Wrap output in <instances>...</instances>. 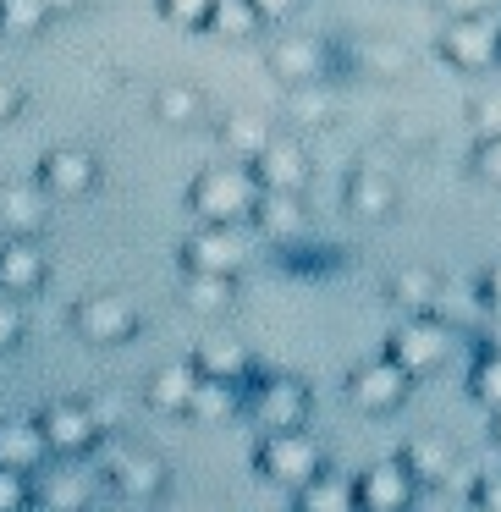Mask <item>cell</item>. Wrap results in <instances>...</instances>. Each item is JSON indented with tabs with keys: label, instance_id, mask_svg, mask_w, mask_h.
<instances>
[{
	"label": "cell",
	"instance_id": "6da1fadb",
	"mask_svg": "<svg viewBox=\"0 0 501 512\" xmlns=\"http://www.w3.org/2000/svg\"><path fill=\"white\" fill-rule=\"evenodd\" d=\"M259 177H254V166H210V171H199L193 177V188H188V210L199 215L204 226H243V221H254V204H259Z\"/></svg>",
	"mask_w": 501,
	"mask_h": 512
},
{
	"label": "cell",
	"instance_id": "7a4b0ae2",
	"mask_svg": "<svg viewBox=\"0 0 501 512\" xmlns=\"http://www.w3.org/2000/svg\"><path fill=\"white\" fill-rule=\"evenodd\" d=\"M441 61L457 72H468V78L501 72V23H490V17H446Z\"/></svg>",
	"mask_w": 501,
	"mask_h": 512
},
{
	"label": "cell",
	"instance_id": "3957f363",
	"mask_svg": "<svg viewBox=\"0 0 501 512\" xmlns=\"http://www.w3.org/2000/svg\"><path fill=\"white\" fill-rule=\"evenodd\" d=\"M259 474L298 490L314 474H325V446L309 430H265V441H259Z\"/></svg>",
	"mask_w": 501,
	"mask_h": 512
},
{
	"label": "cell",
	"instance_id": "277c9868",
	"mask_svg": "<svg viewBox=\"0 0 501 512\" xmlns=\"http://www.w3.org/2000/svg\"><path fill=\"white\" fill-rule=\"evenodd\" d=\"M386 353L397 358L413 380H424V375H435V369L452 358V325L435 320V314H408V320L391 331Z\"/></svg>",
	"mask_w": 501,
	"mask_h": 512
},
{
	"label": "cell",
	"instance_id": "5b68a950",
	"mask_svg": "<svg viewBox=\"0 0 501 512\" xmlns=\"http://www.w3.org/2000/svg\"><path fill=\"white\" fill-rule=\"evenodd\" d=\"M408 391H413V375L391 353L369 358V364H358L353 375H347V402L364 408V413H397L402 402H408Z\"/></svg>",
	"mask_w": 501,
	"mask_h": 512
},
{
	"label": "cell",
	"instance_id": "8992f818",
	"mask_svg": "<svg viewBox=\"0 0 501 512\" xmlns=\"http://www.w3.org/2000/svg\"><path fill=\"white\" fill-rule=\"evenodd\" d=\"M248 413L259 430H303L309 424V386L298 375H265L248 391Z\"/></svg>",
	"mask_w": 501,
	"mask_h": 512
},
{
	"label": "cell",
	"instance_id": "52a82bcc",
	"mask_svg": "<svg viewBox=\"0 0 501 512\" xmlns=\"http://www.w3.org/2000/svg\"><path fill=\"white\" fill-rule=\"evenodd\" d=\"M331 61H336V50L325 45V39H314V34H281L276 45H270L265 67H270V78H281L287 89H298V83L331 78Z\"/></svg>",
	"mask_w": 501,
	"mask_h": 512
},
{
	"label": "cell",
	"instance_id": "ba28073f",
	"mask_svg": "<svg viewBox=\"0 0 501 512\" xmlns=\"http://www.w3.org/2000/svg\"><path fill=\"white\" fill-rule=\"evenodd\" d=\"M72 331H78L83 342H94V347L133 342V336H138V309L127 298L100 292V298H83L78 309H72Z\"/></svg>",
	"mask_w": 501,
	"mask_h": 512
},
{
	"label": "cell",
	"instance_id": "9c48e42d",
	"mask_svg": "<svg viewBox=\"0 0 501 512\" xmlns=\"http://www.w3.org/2000/svg\"><path fill=\"white\" fill-rule=\"evenodd\" d=\"M39 430H45V441L56 457H83V452H94L100 435H105L89 402H50V408L39 413Z\"/></svg>",
	"mask_w": 501,
	"mask_h": 512
},
{
	"label": "cell",
	"instance_id": "30bf717a",
	"mask_svg": "<svg viewBox=\"0 0 501 512\" xmlns=\"http://www.w3.org/2000/svg\"><path fill=\"white\" fill-rule=\"evenodd\" d=\"M353 496H358V512H408L419 501V479L402 468V457H386V463L358 474Z\"/></svg>",
	"mask_w": 501,
	"mask_h": 512
},
{
	"label": "cell",
	"instance_id": "8fae6325",
	"mask_svg": "<svg viewBox=\"0 0 501 512\" xmlns=\"http://www.w3.org/2000/svg\"><path fill=\"white\" fill-rule=\"evenodd\" d=\"M248 237L237 226H204L182 243V270H215V276H237L248 265Z\"/></svg>",
	"mask_w": 501,
	"mask_h": 512
},
{
	"label": "cell",
	"instance_id": "7c38bea8",
	"mask_svg": "<svg viewBox=\"0 0 501 512\" xmlns=\"http://www.w3.org/2000/svg\"><path fill=\"white\" fill-rule=\"evenodd\" d=\"M248 166H254V177H259V188H265V193H303V188H309V177H314L309 149H303L298 138H270Z\"/></svg>",
	"mask_w": 501,
	"mask_h": 512
},
{
	"label": "cell",
	"instance_id": "4fadbf2b",
	"mask_svg": "<svg viewBox=\"0 0 501 512\" xmlns=\"http://www.w3.org/2000/svg\"><path fill=\"white\" fill-rule=\"evenodd\" d=\"M50 221L45 182H0V237H39Z\"/></svg>",
	"mask_w": 501,
	"mask_h": 512
},
{
	"label": "cell",
	"instance_id": "5bb4252c",
	"mask_svg": "<svg viewBox=\"0 0 501 512\" xmlns=\"http://www.w3.org/2000/svg\"><path fill=\"white\" fill-rule=\"evenodd\" d=\"M39 182H45V193H56V199H83V193L100 182V160L89 155V149H50L45 160H39Z\"/></svg>",
	"mask_w": 501,
	"mask_h": 512
},
{
	"label": "cell",
	"instance_id": "9a60e30c",
	"mask_svg": "<svg viewBox=\"0 0 501 512\" xmlns=\"http://www.w3.org/2000/svg\"><path fill=\"white\" fill-rule=\"evenodd\" d=\"M347 67H353L358 78L397 83V78H408V72H413V50L402 45V39L369 34V39H353V45H347Z\"/></svg>",
	"mask_w": 501,
	"mask_h": 512
},
{
	"label": "cell",
	"instance_id": "2e32d148",
	"mask_svg": "<svg viewBox=\"0 0 501 512\" xmlns=\"http://www.w3.org/2000/svg\"><path fill=\"white\" fill-rule=\"evenodd\" d=\"M45 254H39L34 237H6L0 243V292H12V298H34L45 287Z\"/></svg>",
	"mask_w": 501,
	"mask_h": 512
},
{
	"label": "cell",
	"instance_id": "e0dca14e",
	"mask_svg": "<svg viewBox=\"0 0 501 512\" xmlns=\"http://www.w3.org/2000/svg\"><path fill=\"white\" fill-rule=\"evenodd\" d=\"M105 474H111V485L122 490L127 501H155L160 490H166V463H160L155 452H116L111 463H105Z\"/></svg>",
	"mask_w": 501,
	"mask_h": 512
},
{
	"label": "cell",
	"instance_id": "ac0fdd59",
	"mask_svg": "<svg viewBox=\"0 0 501 512\" xmlns=\"http://www.w3.org/2000/svg\"><path fill=\"white\" fill-rule=\"evenodd\" d=\"M45 457H50V441L39 430V419H0V468L39 474Z\"/></svg>",
	"mask_w": 501,
	"mask_h": 512
},
{
	"label": "cell",
	"instance_id": "d6986e66",
	"mask_svg": "<svg viewBox=\"0 0 501 512\" xmlns=\"http://www.w3.org/2000/svg\"><path fill=\"white\" fill-rule=\"evenodd\" d=\"M347 210H353L358 221H391V215H397V182L380 166H358L353 177H347Z\"/></svg>",
	"mask_w": 501,
	"mask_h": 512
},
{
	"label": "cell",
	"instance_id": "ffe728a7",
	"mask_svg": "<svg viewBox=\"0 0 501 512\" xmlns=\"http://www.w3.org/2000/svg\"><path fill=\"white\" fill-rule=\"evenodd\" d=\"M193 369L204 380H232V386H243V380H254V353L243 342H232V336H210L193 353Z\"/></svg>",
	"mask_w": 501,
	"mask_h": 512
},
{
	"label": "cell",
	"instance_id": "44dd1931",
	"mask_svg": "<svg viewBox=\"0 0 501 512\" xmlns=\"http://www.w3.org/2000/svg\"><path fill=\"white\" fill-rule=\"evenodd\" d=\"M193 391H199V369H193V358H182V364H160L155 375H149L144 402L155 413H188Z\"/></svg>",
	"mask_w": 501,
	"mask_h": 512
},
{
	"label": "cell",
	"instance_id": "7402d4cb",
	"mask_svg": "<svg viewBox=\"0 0 501 512\" xmlns=\"http://www.w3.org/2000/svg\"><path fill=\"white\" fill-rule=\"evenodd\" d=\"M397 457L419 485H441V479H452V468H457V452H452L446 435H413Z\"/></svg>",
	"mask_w": 501,
	"mask_h": 512
},
{
	"label": "cell",
	"instance_id": "603a6c76",
	"mask_svg": "<svg viewBox=\"0 0 501 512\" xmlns=\"http://www.w3.org/2000/svg\"><path fill=\"white\" fill-rule=\"evenodd\" d=\"M386 298L397 303L402 314H435V298H441V276L430 265H402L397 276L386 281Z\"/></svg>",
	"mask_w": 501,
	"mask_h": 512
},
{
	"label": "cell",
	"instance_id": "cb8c5ba5",
	"mask_svg": "<svg viewBox=\"0 0 501 512\" xmlns=\"http://www.w3.org/2000/svg\"><path fill=\"white\" fill-rule=\"evenodd\" d=\"M254 226H259V237H270V243H292V237H303V199L298 193H259Z\"/></svg>",
	"mask_w": 501,
	"mask_h": 512
},
{
	"label": "cell",
	"instance_id": "d4e9b609",
	"mask_svg": "<svg viewBox=\"0 0 501 512\" xmlns=\"http://www.w3.org/2000/svg\"><path fill=\"white\" fill-rule=\"evenodd\" d=\"M237 298V276H215V270H188L182 276V303L193 314H226Z\"/></svg>",
	"mask_w": 501,
	"mask_h": 512
},
{
	"label": "cell",
	"instance_id": "484cf974",
	"mask_svg": "<svg viewBox=\"0 0 501 512\" xmlns=\"http://www.w3.org/2000/svg\"><path fill=\"white\" fill-rule=\"evenodd\" d=\"M336 116V94L331 83H298V89H287V122L303 127V133H314V127H331Z\"/></svg>",
	"mask_w": 501,
	"mask_h": 512
},
{
	"label": "cell",
	"instance_id": "4316f807",
	"mask_svg": "<svg viewBox=\"0 0 501 512\" xmlns=\"http://www.w3.org/2000/svg\"><path fill=\"white\" fill-rule=\"evenodd\" d=\"M292 501H298L303 512H353V507H358L353 485H347L342 474H314L309 485L292 490Z\"/></svg>",
	"mask_w": 501,
	"mask_h": 512
},
{
	"label": "cell",
	"instance_id": "83f0119b",
	"mask_svg": "<svg viewBox=\"0 0 501 512\" xmlns=\"http://www.w3.org/2000/svg\"><path fill=\"white\" fill-rule=\"evenodd\" d=\"M237 402H243V386H232V380H204L199 375V391H193L188 402V419H204V424H221L237 413Z\"/></svg>",
	"mask_w": 501,
	"mask_h": 512
},
{
	"label": "cell",
	"instance_id": "f1b7e54d",
	"mask_svg": "<svg viewBox=\"0 0 501 512\" xmlns=\"http://www.w3.org/2000/svg\"><path fill=\"white\" fill-rule=\"evenodd\" d=\"M155 116L166 127H199L204 122V94L193 89V83H166V89L155 94Z\"/></svg>",
	"mask_w": 501,
	"mask_h": 512
},
{
	"label": "cell",
	"instance_id": "f546056e",
	"mask_svg": "<svg viewBox=\"0 0 501 512\" xmlns=\"http://www.w3.org/2000/svg\"><path fill=\"white\" fill-rule=\"evenodd\" d=\"M259 23L265 17L254 12V0H215L210 6V34H221V39H254L259 34Z\"/></svg>",
	"mask_w": 501,
	"mask_h": 512
},
{
	"label": "cell",
	"instance_id": "4dcf8cb0",
	"mask_svg": "<svg viewBox=\"0 0 501 512\" xmlns=\"http://www.w3.org/2000/svg\"><path fill=\"white\" fill-rule=\"evenodd\" d=\"M270 138H276V133H270V122H259V116H248V111H237V116H226V122H221V144L232 149L237 160H254Z\"/></svg>",
	"mask_w": 501,
	"mask_h": 512
},
{
	"label": "cell",
	"instance_id": "1f68e13d",
	"mask_svg": "<svg viewBox=\"0 0 501 512\" xmlns=\"http://www.w3.org/2000/svg\"><path fill=\"white\" fill-rule=\"evenodd\" d=\"M50 6L45 0H0V34L6 39H34V34H45V23H50Z\"/></svg>",
	"mask_w": 501,
	"mask_h": 512
},
{
	"label": "cell",
	"instance_id": "d6a6232c",
	"mask_svg": "<svg viewBox=\"0 0 501 512\" xmlns=\"http://www.w3.org/2000/svg\"><path fill=\"white\" fill-rule=\"evenodd\" d=\"M468 397H474L479 408L501 413V347H490V353L474 358V369H468Z\"/></svg>",
	"mask_w": 501,
	"mask_h": 512
},
{
	"label": "cell",
	"instance_id": "836d02e7",
	"mask_svg": "<svg viewBox=\"0 0 501 512\" xmlns=\"http://www.w3.org/2000/svg\"><path fill=\"white\" fill-rule=\"evenodd\" d=\"M468 127H474V144H485V138H501V89L474 94V105H468Z\"/></svg>",
	"mask_w": 501,
	"mask_h": 512
},
{
	"label": "cell",
	"instance_id": "e575fe53",
	"mask_svg": "<svg viewBox=\"0 0 501 512\" xmlns=\"http://www.w3.org/2000/svg\"><path fill=\"white\" fill-rule=\"evenodd\" d=\"M34 501H39V507H83V501H89V490H83L78 479H67V474H50L45 485L34 490Z\"/></svg>",
	"mask_w": 501,
	"mask_h": 512
},
{
	"label": "cell",
	"instance_id": "d590c367",
	"mask_svg": "<svg viewBox=\"0 0 501 512\" xmlns=\"http://www.w3.org/2000/svg\"><path fill=\"white\" fill-rule=\"evenodd\" d=\"M210 6L215 0H160V17L177 28H204L210 23Z\"/></svg>",
	"mask_w": 501,
	"mask_h": 512
},
{
	"label": "cell",
	"instance_id": "8d00e7d4",
	"mask_svg": "<svg viewBox=\"0 0 501 512\" xmlns=\"http://www.w3.org/2000/svg\"><path fill=\"white\" fill-rule=\"evenodd\" d=\"M23 507H34V485H28V474L0 468V512H23Z\"/></svg>",
	"mask_w": 501,
	"mask_h": 512
},
{
	"label": "cell",
	"instance_id": "74e56055",
	"mask_svg": "<svg viewBox=\"0 0 501 512\" xmlns=\"http://www.w3.org/2000/svg\"><path fill=\"white\" fill-rule=\"evenodd\" d=\"M23 331H28L23 303H17L12 292H0V347H17V342H23Z\"/></svg>",
	"mask_w": 501,
	"mask_h": 512
},
{
	"label": "cell",
	"instance_id": "f35d334b",
	"mask_svg": "<svg viewBox=\"0 0 501 512\" xmlns=\"http://www.w3.org/2000/svg\"><path fill=\"white\" fill-rule=\"evenodd\" d=\"M474 177L490 182V188H501V138H485V144H474Z\"/></svg>",
	"mask_w": 501,
	"mask_h": 512
},
{
	"label": "cell",
	"instance_id": "ab89813d",
	"mask_svg": "<svg viewBox=\"0 0 501 512\" xmlns=\"http://www.w3.org/2000/svg\"><path fill=\"white\" fill-rule=\"evenodd\" d=\"M435 6H441V17H490L501 0H435Z\"/></svg>",
	"mask_w": 501,
	"mask_h": 512
},
{
	"label": "cell",
	"instance_id": "60d3db41",
	"mask_svg": "<svg viewBox=\"0 0 501 512\" xmlns=\"http://www.w3.org/2000/svg\"><path fill=\"white\" fill-rule=\"evenodd\" d=\"M474 507L501 512V474H479V479H474Z\"/></svg>",
	"mask_w": 501,
	"mask_h": 512
},
{
	"label": "cell",
	"instance_id": "b9f144b4",
	"mask_svg": "<svg viewBox=\"0 0 501 512\" xmlns=\"http://www.w3.org/2000/svg\"><path fill=\"white\" fill-rule=\"evenodd\" d=\"M17 111H23V89H17L12 78H0V127L17 122Z\"/></svg>",
	"mask_w": 501,
	"mask_h": 512
},
{
	"label": "cell",
	"instance_id": "7bdbcfd3",
	"mask_svg": "<svg viewBox=\"0 0 501 512\" xmlns=\"http://www.w3.org/2000/svg\"><path fill=\"white\" fill-rule=\"evenodd\" d=\"M254 12L265 17V23H287V17L298 12V0H254Z\"/></svg>",
	"mask_w": 501,
	"mask_h": 512
},
{
	"label": "cell",
	"instance_id": "ee69618b",
	"mask_svg": "<svg viewBox=\"0 0 501 512\" xmlns=\"http://www.w3.org/2000/svg\"><path fill=\"white\" fill-rule=\"evenodd\" d=\"M479 303L501 309V265H490V270H485V281H479Z\"/></svg>",
	"mask_w": 501,
	"mask_h": 512
},
{
	"label": "cell",
	"instance_id": "f6af8a7d",
	"mask_svg": "<svg viewBox=\"0 0 501 512\" xmlns=\"http://www.w3.org/2000/svg\"><path fill=\"white\" fill-rule=\"evenodd\" d=\"M45 6H50V12H56V17H72V12H83L89 0H45Z\"/></svg>",
	"mask_w": 501,
	"mask_h": 512
},
{
	"label": "cell",
	"instance_id": "bcb514c9",
	"mask_svg": "<svg viewBox=\"0 0 501 512\" xmlns=\"http://www.w3.org/2000/svg\"><path fill=\"white\" fill-rule=\"evenodd\" d=\"M490 441L501 446V413H490Z\"/></svg>",
	"mask_w": 501,
	"mask_h": 512
}]
</instances>
